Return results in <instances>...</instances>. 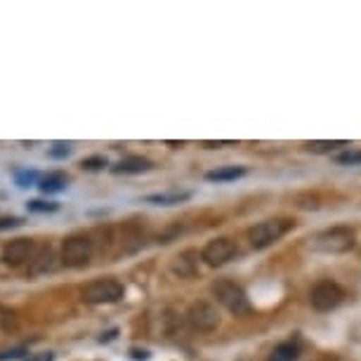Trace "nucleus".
<instances>
[{
	"instance_id": "nucleus-19",
	"label": "nucleus",
	"mask_w": 361,
	"mask_h": 361,
	"mask_svg": "<svg viewBox=\"0 0 361 361\" xmlns=\"http://www.w3.org/2000/svg\"><path fill=\"white\" fill-rule=\"evenodd\" d=\"M104 166H106L104 156H92V159H85L83 163H80V168L83 170H102Z\"/></svg>"
},
{
	"instance_id": "nucleus-17",
	"label": "nucleus",
	"mask_w": 361,
	"mask_h": 361,
	"mask_svg": "<svg viewBox=\"0 0 361 361\" xmlns=\"http://www.w3.org/2000/svg\"><path fill=\"white\" fill-rule=\"evenodd\" d=\"M338 166H361V149H350V152H343L336 156Z\"/></svg>"
},
{
	"instance_id": "nucleus-7",
	"label": "nucleus",
	"mask_w": 361,
	"mask_h": 361,
	"mask_svg": "<svg viewBox=\"0 0 361 361\" xmlns=\"http://www.w3.org/2000/svg\"><path fill=\"white\" fill-rule=\"evenodd\" d=\"M187 322L196 333H213L220 326V312L206 300H196L187 312Z\"/></svg>"
},
{
	"instance_id": "nucleus-1",
	"label": "nucleus",
	"mask_w": 361,
	"mask_h": 361,
	"mask_svg": "<svg viewBox=\"0 0 361 361\" xmlns=\"http://www.w3.org/2000/svg\"><path fill=\"white\" fill-rule=\"evenodd\" d=\"M210 290H213V295H215L217 302H220L227 312H231V314L246 317V314L253 312V305H250L246 290H243L236 281L220 279V281H215L213 286H210Z\"/></svg>"
},
{
	"instance_id": "nucleus-23",
	"label": "nucleus",
	"mask_w": 361,
	"mask_h": 361,
	"mask_svg": "<svg viewBox=\"0 0 361 361\" xmlns=\"http://www.w3.org/2000/svg\"><path fill=\"white\" fill-rule=\"evenodd\" d=\"M54 354L52 352H40V354H31L29 361H52Z\"/></svg>"
},
{
	"instance_id": "nucleus-6",
	"label": "nucleus",
	"mask_w": 361,
	"mask_h": 361,
	"mask_svg": "<svg viewBox=\"0 0 361 361\" xmlns=\"http://www.w3.org/2000/svg\"><path fill=\"white\" fill-rule=\"evenodd\" d=\"M92 250H94V243L90 236L73 234L69 238H64V243H62V262L71 269L85 267L92 257Z\"/></svg>"
},
{
	"instance_id": "nucleus-18",
	"label": "nucleus",
	"mask_w": 361,
	"mask_h": 361,
	"mask_svg": "<svg viewBox=\"0 0 361 361\" xmlns=\"http://www.w3.org/2000/svg\"><path fill=\"white\" fill-rule=\"evenodd\" d=\"M57 208H59L57 203H50V201H29L31 213H54Z\"/></svg>"
},
{
	"instance_id": "nucleus-15",
	"label": "nucleus",
	"mask_w": 361,
	"mask_h": 361,
	"mask_svg": "<svg viewBox=\"0 0 361 361\" xmlns=\"http://www.w3.org/2000/svg\"><path fill=\"white\" fill-rule=\"evenodd\" d=\"M298 357H300V350L295 343H281L269 354V361H298Z\"/></svg>"
},
{
	"instance_id": "nucleus-11",
	"label": "nucleus",
	"mask_w": 361,
	"mask_h": 361,
	"mask_svg": "<svg viewBox=\"0 0 361 361\" xmlns=\"http://www.w3.org/2000/svg\"><path fill=\"white\" fill-rule=\"evenodd\" d=\"M147 170H152V161L142 159V156H128L118 166H114L116 175H140V173H147Z\"/></svg>"
},
{
	"instance_id": "nucleus-2",
	"label": "nucleus",
	"mask_w": 361,
	"mask_h": 361,
	"mask_svg": "<svg viewBox=\"0 0 361 361\" xmlns=\"http://www.w3.org/2000/svg\"><path fill=\"white\" fill-rule=\"evenodd\" d=\"M310 248L319 250V253L329 255H343L347 250L354 248V229L352 227H331L319 231L317 236L310 238Z\"/></svg>"
},
{
	"instance_id": "nucleus-4",
	"label": "nucleus",
	"mask_w": 361,
	"mask_h": 361,
	"mask_svg": "<svg viewBox=\"0 0 361 361\" xmlns=\"http://www.w3.org/2000/svg\"><path fill=\"white\" fill-rule=\"evenodd\" d=\"M123 283L116 281V279H94L87 286L80 288V300H83L85 305H111V302H118L121 298H123Z\"/></svg>"
},
{
	"instance_id": "nucleus-8",
	"label": "nucleus",
	"mask_w": 361,
	"mask_h": 361,
	"mask_svg": "<svg viewBox=\"0 0 361 361\" xmlns=\"http://www.w3.org/2000/svg\"><path fill=\"white\" fill-rule=\"evenodd\" d=\"M238 255V246L236 241H231L227 236L213 238V241L206 243V248L201 250V260L208 264V267H222L229 260H234Z\"/></svg>"
},
{
	"instance_id": "nucleus-9",
	"label": "nucleus",
	"mask_w": 361,
	"mask_h": 361,
	"mask_svg": "<svg viewBox=\"0 0 361 361\" xmlns=\"http://www.w3.org/2000/svg\"><path fill=\"white\" fill-rule=\"evenodd\" d=\"M33 248H36V243L31 238H15L3 248V262L8 267H22V264L29 262Z\"/></svg>"
},
{
	"instance_id": "nucleus-10",
	"label": "nucleus",
	"mask_w": 361,
	"mask_h": 361,
	"mask_svg": "<svg viewBox=\"0 0 361 361\" xmlns=\"http://www.w3.org/2000/svg\"><path fill=\"white\" fill-rule=\"evenodd\" d=\"M54 264V255H52V248L50 246H36L33 253L29 257V274H45L50 271Z\"/></svg>"
},
{
	"instance_id": "nucleus-25",
	"label": "nucleus",
	"mask_w": 361,
	"mask_h": 361,
	"mask_svg": "<svg viewBox=\"0 0 361 361\" xmlns=\"http://www.w3.org/2000/svg\"><path fill=\"white\" fill-rule=\"evenodd\" d=\"M50 156H69V147L64 145H57V149H52Z\"/></svg>"
},
{
	"instance_id": "nucleus-5",
	"label": "nucleus",
	"mask_w": 361,
	"mask_h": 361,
	"mask_svg": "<svg viewBox=\"0 0 361 361\" xmlns=\"http://www.w3.org/2000/svg\"><path fill=\"white\" fill-rule=\"evenodd\" d=\"M347 293L340 283L331 281V279H324V281H319L312 286L310 290V305L314 307L317 312H333L338 310L340 305L345 302Z\"/></svg>"
},
{
	"instance_id": "nucleus-26",
	"label": "nucleus",
	"mask_w": 361,
	"mask_h": 361,
	"mask_svg": "<svg viewBox=\"0 0 361 361\" xmlns=\"http://www.w3.org/2000/svg\"><path fill=\"white\" fill-rule=\"evenodd\" d=\"M224 145H231V142H206V147H224Z\"/></svg>"
},
{
	"instance_id": "nucleus-20",
	"label": "nucleus",
	"mask_w": 361,
	"mask_h": 361,
	"mask_svg": "<svg viewBox=\"0 0 361 361\" xmlns=\"http://www.w3.org/2000/svg\"><path fill=\"white\" fill-rule=\"evenodd\" d=\"M24 354H26V347H12V350L0 352V361H15V359H22Z\"/></svg>"
},
{
	"instance_id": "nucleus-21",
	"label": "nucleus",
	"mask_w": 361,
	"mask_h": 361,
	"mask_svg": "<svg viewBox=\"0 0 361 361\" xmlns=\"http://www.w3.org/2000/svg\"><path fill=\"white\" fill-rule=\"evenodd\" d=\"M15 180H17L19 187H31L33 182L38 180V173H33V170H31V173H29V170H24V173H17Z\"/></svg>"
},
{
	"instance_id": "nucleus-16",
	"label": "nucleus",
	"mask_w": 361,
	"mask_h": 361,
	"mask_svg": "<svg viewBox=\"0 0 361 361\" xmlns=\"http://www.w3.org/2000/svg\"><path fill=\"white\" fill-rule=\"evenodd\" d=\"M307 152L312 154H331L336 152L338 147H347L345 140H322V142H307Z\"/></svg>"
},
{
	"instance_id": "nucleus-24",
	"label": "nucleus",
	"mask_w": 361,
	"mask_h": 361,
	"mask_svg": "<svg viewBox=\"0 0 361 361\" xmlns=\"http://www.w3.org/2000/svg\"><path fill=\"white\" fill-rule=\"evenodd\" d=\"M130 357H133L135 361H147V359H149V352H147V350H142V352H140V350H133Z\"/></svg>"
},
{
	"instance_id": "nucleus-13",
	"label": "nucleus",
	"mask_w": 361,
	"mask_h": 361,
	"mask_svg": "<svg viewBox=\"0 0 361 361\" xmlns=\"http://www.w3.org/2000/svg\"><path fill=\"white\" fill-rule=\"evenodd\" d=\"M192 199L189 192H163V194H152L147 196V203H154V206H177V203Z\"/></svg>"
},
{
	"instance_id": "nucleus-22",
	"label": "nucleus",
	"mask_w": 361,
	"mask_h": 361,
	"mask_svg": "<svg viewBox=\"0 0 361 361\" xmlns=\"http://www.w3.org/2000/svg\"><path fill=\"white\" fill-rule=\"evenodd\" d=\"M22 220L19 217H5V220H0V229H12V227H19Z\"/></svg>"
},
{
	"instance_id": "nucleus-14",
	"label": "nucleus",
	"mask_w": 361,
	"mask_h": 361,
	"mask_svg": "<svg viewBox=\"0 0 361 361\" xmlns=\"http://www.w3.org/2000/svg\"><path fill=\"white\" fill-rule=\"evenodd\" d=\"M66 185H69V180H66V175L62 173H52L40 180V189H43L45 194H59L64 192Z\"/></svg>"
},
{
	"instance_id": "nucleus-3",
	"label": "nucleus",
	"mask_w": 361,
	"mask_h": 361,
	"mask_svg": "<svg viewBox=\"0 0 361 361\" xmlns=\"http://www.w3.org/2000/svg\"><path fill=\"white\" fill-rule=\"evenodd\" d=\"M295 227L293 220H286V217H274V220H264L257 222L248 229V243L253 250H262L269 248L271 243H276L279 238H283L288 231Z\"/></svg>"
},
{
	"instance_id": "nucleus-12",
	"label": "nucleus",
	"mask_w": 361,
	"mask_h": 361,
	"mask_svg": "<svg viewBox=\"0 0 361 361\" xmlns=\"http://www.w3.org/2000/svg\"><path fill=\"white\" fill-rule=\"evenodd\" d=\"M246 175V168L241 166H224V168H217V170H210L206 173V180L208 182H231V180H238V177Z\"/></svg>"
}]
</instances>
